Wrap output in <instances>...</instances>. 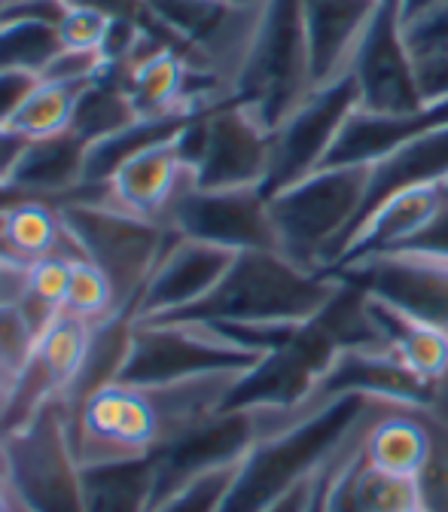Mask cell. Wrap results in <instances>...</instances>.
<instances>
[{
  "mask_svg": "<svg viewBox=\"0 0 448 512\" xmlns=\"http://www.w3.org/2000/svg\"><path fill=\"white\" fill-rule=\"evenodd\" d=\"M138 119L141 116L122 86V74L116 68H104V74L83 89L71 119V132L92 147L113 138Z\"/></svg>",
  "mask_w": 448,
  "mask_h": 512,
  "instance_id": "obj_24",
  "label": "cell"
},
{
  "mask_svg": "<svg viewBox=\"0 0 448 512\" xmlns=\"http://www.w3.org/2000/svg\"><path fill=\"white\" fill-rule=\"evenodd\" d=\"M333 275L406 308L448 336V244L418 241L369 250L336 266Z\"/></svg>",
  "mask_w": 448,
  "mask_h": 512,
  "instance_id": "obj_10",
  "label": "cell"
},
{
  "mask_svg": "<svg viewBox=\"0 0 448 512\" xmlns=\"http://www.w3.org/2000/svg\"><path fill=\"white\" fill-rule=\"evenodd\" d=\"M366 293V290H363ZM366 308L375 320V327L388 345V351L430 388L448 378V336L427 324V320L409 314L406 308L366 293Z\"/></svg>",
  "mask_w": 448,
  "mask_h": 512,
  "instance_id": "obj_20",
  "label": "cell"
},
{
  "mask_svg": "<svg viewBox=\"0 0 448 512\" xmlns=\"http://www.w3.org/2000/svg\"><path fill=\"white\" fill-rule=\"evenodd\" d=\"M58 49V34L49 25L0 22V71L43 74V68Z\"/></svg>",
  "mask_w": 448,
  "mask_h": 512,
  "instance_id": "obj_28",
  "label": "cell"
},
{
  "mask_svg": "<svg viewBox=\"0 0 448 512\" xmlns=\"http://www.w3.org/2000/svg\"><path fill=\"white\" fill-rule=\"evenodd\" d=\"M177 138L156 144V147L132 156L125 165H119L116 174L104 183L101 199L128 214H135V217L165 226V217H168L171 205L177 202V196L186 186L196 183L192 180L189 162L183 159V153L177 147Z\"/></svg>",
  "mask_w": 448,
  "mask_h": 512,
  "instance_id": "obj_17",
  "label": "cell"
},
{
  "mask_svg": "<svg viewBox=\"0 0 448 512\" xmlns=\"http://www.w3.org/2000/svg\"><path fill=\"white\" fill-rule=\"evenodd\" d=\"M384 0H302L311 89H327L354 74L357 55Z\"/></svg>",
  "mask_w": 448,
  "mask_h": 512,
  "instance_id": "obj_15",
  "label": "cell"
},
{
  "mask_svg": "<svg viewBox=\"0 0 448 512\" xmlns=\"http://www.w3.org/2000/svg\"><path fill=\"white\" fill-rule=\"evenodd\" d=\"M445 217H448V177L397 192V196H391L384 205H378L363 223L354 226V232L342 241L330 272L369 250L418 244Z\"/></svg>",
  "mask_w": 448,
  "mask_h": 512,
  "instance_id": "obj_16",
  "label": "cell"
},
{
  "mask_svg": "<svg viewBox=\"0 0 448 512\" xmlns=\"http://www.w3.org/2000/svg\"><path fill=\"white\" fill-rule=\"evenodd\" d=\"M342 290L333 272H314L281 250H244L217 290L177 317L208 324H308Z\"/></svg>",
  "mask_w": 448,
  "mask_h": 512,
  "instance_id": "obj_3",
  "label": "cell"
},
{
  "mask_svg": "<svg viewBox=\"0 0 448 512\" xmlns=\"http://www.w3.org/2000/svg\"><path fill=\"white\" fill-rule=\"evenodd\" d=\"M61 311L71 317H80V320H89V324H101V320H107L125 308L119 305L113 281L95 263H89L86 256H74L71 287H68V299H64Z\"/></svg>",
  "mask_w": 448,
  "mask_h": 512,
  "instance_id": "obj_27",
  "label": "cell"
},
{
  "mask_svg": "<svg viewBox=\"0 0 448 512\" xmlns=\"http://www.w3.org/2000/svg\"><path fill=\"white\" fill-rule=\"evenodd\" d=\"M412 512H430V509H424V506H418V509H412Z\"/></svg>",
  "mask_w": 448,
  "mask_h": 512,
  "instance_id": "obj_44",
  "label": "cell"
},
{
  "mask_svg": "<svg viewBox=\"0 0 448 512\" xmlns=\"http://www.w3.org/2000/svg\"><path fill=\"white\" fill-rule=\"evenodd\" d=\"M10 500H13V488L7 479V467H0V512H10Z\"/></svg>",
  "mask_w": 448,
  "mask_h": 512,
  "instance_id": "obj_39",
  "label": "cell"
},
{
  "mask_svg": "<svg viewBox=\"0 0 448 512\" xmlns=\"http://www.w3.org/2000/svg\"><path fill=\"white\" fill-rule=\"evenodd\" d=\"M311 92L302 0H263L244 58L232 77L229 101L241 104L275 132Z\"/></svg>",
  "mask_w": 448,
  "mask_h": 512,
  "instance_id": "obj_5",
  "label": "cell"
},
{
  "mask_svg": "<svg viewBox=\"0 0 448 512\" xmlns=\"http://www.w3.org/2000/svg\"><path fill=\"white\" fill-rule=\"evenodd\" d=\"M40 86V74L31 71H0V125H13L31 92Z\"/></svg>",
  "mask_w": 448,
  "mask_h": 512,
  "instance_id": "obj_34",
  "label": "cell"
},
{
  "mask_svg": "<svg viewBox=\"0 0 448 512\" xmlns=\"http://www.w3.org/2000/svg\"><path fill=\"white\" fill-rule=\"evenodd\" d=\"M177 147L199 189H263L272 168V132L235 101L192 116Z\"/></svg>",
  "mask_w": 448,
  "mask_h": 512,
  "instance_id": "obj_8",
  "label": "cell"
},
{
  "mask_svg": "<svg viewBox=\"0 0 448 512\" xmlns=\"http://www.w3.org/2000/svg\"><path fill=\"white\" fill-rule=\"evenodd\" d=\"M442 4V0H400V7H397V13H400V25L406 28V25H412V22H418V19H424L430 10H436Z\"/></svg>",
  "mask_w": 448,
  "mask_h": 512,
  "instance_id": "obj_38",
  "label": "cell"
},
{
  "mask_svg": "<svg viewBox=\"0 0 448 512\" xmlns=\"http://www.w3.org/2000/svg\"><path fill=\"white\" fill-rule=\"evenodd\" d=\"M448 122V98L412 113H375L354 107L327 156V165H375ZM324 165V168H327Z\"/></svg>",
  "mask_w": 448,
  "mask_h": 512,
  "instance_id": "obj_18",
  "label": "cell"
},
{
  "mask_svg": "<svg viewBox=\"0 0 448 512\" xmlns=\"http://www.w3.org/2000/svg\"><path fill=\"white\" fill-rule=\"evenodd\" d=\"M28 266L0 253V305H13L25 296Z\"/></svg>",
  "mask_w": 448,
  "mask_h": 512,
  "instance_id": "obj_36",
  "label": "cell"
},
{
  "mask_svg": "<svg viewBox=\"0 0 448 512\" xmlns=\"http://www.w3.org/2000/svg\"><path fill=\"white\" fill-rule=\"evenodd\" d=\"M232 250L174 235L138 299L135 320H168L205 302L235 263Z\"/></svg>",
  "mask_w": 448,
  "mask_h": 512,
  "instance_id": "obj_13",
  "label": "cell"
},
{
  "mask_svg": "<svg viewBox=\"0 0 448 512\" xmlns=\"http://www.w3.org/2000/svg\"><path fill=\"white\" fill-rule=\"evenodd\" d=\"M235 467L214 470L208 476L192 479L180 491H174L165 500H159L150 512H220V503H223L226 488H229V482L235 476Z\"/></svg>",
  "mask_w": 448,
  "mask_h": 512,
  "instance_id": "obj_29",
  "label": "cell"
},
{
  "mask_svg": "<svg viewBox=\"0 0 448 512\" xmlns=\"http://www.w3.org/2000/svg\"><path fill=\"white\" fill-rule=\"evenodd\" d=\"M68 7H86V10H98V13H104L107 19H132V22H138V25H144L150 34H156V37H162L165 43H171L174 49H180L177 46V40L153 19V13L147 10V4L144 0H68ZM183 52V49H180Z\"/></svg>",
  "mask_w": 448,
  "mask_h": 512,
  "instance_id": "obj_33",
  "label": "cell"
},
{
  "mask_svg": "<svg viewBox=\"0 0 448 512\" xmlns=\"http://www.w3.org/2000/svg\"><path fill=\"white\" fill-rule=\"evenodd\" d=\"M384 400L345 394L293 427L256 442L250 455L235 467L220 512H269L299 485L311 482L339 448L372 418Z\"/></svg>",
  "mask_w": 448,
  "mask_h": 512,
  "instance_id": "obj_2",
  "label": "cell"
},
{
  "mask_svg": "<svg viewBox=\"0 0 448 512\" xmlns=\"http://www.w3.org/2000/svg\"><path fill=\"white\" fill-rule=\"evenodd\" d=\"M28 144L31 141L19 135L13 125H0V189H13V177Z\"/></svg>",
  "mask_w": 448,
  "mask_h": 512,
  "instance_id": "obj_35",
  "label": "cell"
},
{
  "mask_svg": "<svg viewBox=\"0 0 448 512\" xmlns=\"http://www.w3.org/2000/svg\"><path fill=\"white\" fill-rule=\"evenodd\" d=\"M156 491V461L101 464L83 470L86 512H150Z\"/></svg>",
  "mask_w": 448,
  "mask_h": 512,
  "instance_id": "obj_23",
  "label": "cell"
},
{
  "mask_svg": "<svg viewBox=\"0 0 448 512\" xmlns=\"http://www.w3.org/2000/svg\"><path fill=\"white\" fill-rule=\"evenodd\" d=\"M7 4H10V0H0V19H4V10H7Z\"/></svg>",
  "mask_w": 448,
  "mask_h": 512,
  "instance_id": "obj_42",
  "label": "cell"
},
{
  "mask_svg": "<svg viewBox=\"0 0 448 512\" xmlns=\"http://www.w3.org/2000/svg\"><path fill=\"white\" fill-rule=\"evenodd\" d=\"M433 455V427L424 409L384 403L366 433L363 458L369 467L394 473L403 479H421Z\"/></svg>",
  "mask_w": 448,
  "mask_h": 512,
  "instance_id": "obj_19",
  "label": "cell"
},
{
  "mask_svg": "<svg viewBox=\"0 0 448 512\" xmlns=\"http://www.w3.org/2000/svg\"><path fill=\"white\" fill-rule=\"evenodd\" d=\"M403 40H406L412 58L448 52V0H442V4L436 10H430L424 19L406 25Z\"/></svg>",
  "mask_w": 448,
  "mask_h": 512,
  "instance_id": "obj_32",
  "label": "cell"
},
{
  "mask_svg": "<svg viewBox=\"0 0 448 512\" xmlns=\"http://www.w3.org/2000/svg\"><path fill=\"white\" fill-rule=\"evenodd\" d=\"M10 4H13V0H10Z\"/></svg>",
  "mask_w": 448,
  "mask_h": 512,
  "instance_id": "obj_45",
  "label": "cell"
},
{
  "mask_svg": "<svg viewBox=\"0 0 448 512\" xmlns=\"http://www.w3.org/2000/svg\"><path fill=\"white\" fill-rule=\"evenodd\" d=\"M0 467H4V448H0Z\"/></svg>",
  "mask_w": 448,
  "mask_h": 512,
  "instance_id": "obj_43",
  "label": "cell"
},
{
  "mask_svg": "<svg viewBox=\"0 0 448 512\" xmlns=\"http://www.w3.org/2000/svg\"><path fill=\"white\" fill-rule=\"evenodd\" d=\"M104 55L89 52V49H58L49 64L43 68L40 80L49 83H74V86H89L104 74Z\"/></svg>",
  "mask_w": 448,
  "mask_h": 512,
  "instance_id": "obj_30",
  "label": "cell"
},
{
  "mask_svg": "<svg viewBox=\"0 0 448 512\" xmlns=\"http://www.w3.org/2000/svg\"><path fill=\"white\" fill-rule=\"evenodd\" d=\"M83 89L86 86L40 80V86L31 92V98L13 119V128L28 141H43V138L71 132V119H74Z\"/></svg>",
  "mask_w": 448,
  "mask_h": 512,
  "instance_id": "obj_25",
  "label": "cell"
},
{
  "mask_svg": "<svg viewBox=\"0 0 448 512\" xmlns=\"http://www.w3.org/2000/svg\"><path fill=\"white\" fill-rule=\"evenodd\" d=\"M0 253L25 266L52 253L80 256L71 235L64 232L58 208L43 199H22L7 208L4 235H0Z\"/></svg>",
  "mask_w": 448,
  "mask_h": 512,
  "instance_id": "obj_22",
  "label": "cell"
},
{
  "mask_svg": "<svg viewBox=\"0 0 448 512\" xmlns=\"http://www.w3.org/2000/svg\"><path fill=\"white\" fill-rule=\"evenodd\" d=\"M372 165H327L269 199L278 250L293 263L330 272L336 250L357 226Z\"/></svg>",
  "mask_w": 448,
  "mask_h": 512,
  "instance_id": "obj_4",
  "label": "cell"
},
{
  "mask_svg": "<svg viewBox=\"0 0 448 512\" xmlns=\"http://www.w3.org/2000/svg\"><path fill=\"white\" fill-rule=\"evenodd\" d=\"M101 196L104 189H80L74 199L55 208L80 256L113 281L119 305L135 314L138 299L174 232L162 223L128 214Z\"/></svg>",
  "mask_w": 448,
  "mask_h": 512,
  "instance_id": "obj_6",
  "label": "cell"
},
{
  "mask_svg": "<svg viewBox=\"0 0 448 512\" xmlns=\"http://www.w3.org/2000/svg\"><path fill=\"white\" fill-rule=\"evenodd\" d=\"M110 19L98 10H86V7H68V13L61 16L55 34L61 49H89V52H101L104 34H107Z\"/></svg>",
  "mask_w": 448,
  "mask_h": 512,
  "instance_id": "obj_31",
  "label": "cell"
},
{
  "mask_svg": "<svg viewBox=\"0 0 448 512\" xmlns=\"http://www.w3.org/2000/svg\"><path fill=\"white\" fill-rule=\"evenodd\" d=\"M360 107V92L354 74L311 92L272 132V168L263 183V196L293 186L296 180L327 165V156L342 132L345 119Z\"/></svg>",
  "mask_w": 448,
  "mask_h": 512,
  "instance_id": "obj_11",
  "label": "cell"
},
{
  "mask_svg": "<svg viewBox=\"0 0 448 512\" xmlns=\"http://www.w3.org/2000/svg\"><path fill=\"white\" fill-rule=\"evenodd\" d=\"M7 479L34 512H86L83 467L71 442V415L49 400L28 421L0 436Z\"/></svg>",
  "mask_w": 448,
  "mask_h": 512,
  "instance_id": "obj_7",
  "label": "cell"
},
{
  "mask_svg": "<svg viewBox=\"0 0 448 512\" xmlns=\"http://www.w3.org/2000/svg\"><path fill=\"white\" fill-rule=\"evenodd\" d=\"M244 372H211L159 384H110L71 412L77 464L86 470L159 458L192 427L226 409Z\"/></svg>",
  "mask_w": 448,
  "mask_h": 512,
  "instance_id": "obj_1",
  "label": "cell"
},
{
  "mask_svg": "<svg viewBox=\"0 0 448 512\" xmlns=\"http://www.w3.org/2000/svg\"><path fill=\"white\" fill-rule=\"evenodd\" d=\"M86 156L89 144L80 141L74 132L31 141L16 168L13 189H19L28 199H43L52 205L68 202L83 189Z\"/></svg>",
  "mask_w": 448,
  "mask_h": 512,
  "instance_id": "obj_21",
  "label": "cell"
},
{
  "mask_svg": "<svg viewBox=\"0 0 448 512\" xmlns=\"http://www.w3.org/2000/svg\"><path fill=\"white\" fill-rule=\"evenodd\" d=\"M223 4H229V7H238V10H256L263 4V0H223Z\"/></svg>",
  "mask_w": 448,
  "mask_h": 512,
  "instance_id": "obj_40",
  "label": "cell"
},
{
  "mask_svg": "<svg viewBox=\"0 0 448 512\" xmlns=\"http://www.w3.org/2000/svg\"><path fill=\"white\" fill-rule=\"evenodd\" d=\"M260 360L263 354L235 345L205 320H135L119 381L159 384L211 372H244Z\"/></svg>",
  "mask_w": 448,
  "mask_h": 512,
  "instance_id": "obj_9",
  "label": "cell"
},
{
  "mask_svg": "<svg viewBox=\"0 0 448 512\" xmlns=\"http://www.w3.org/2000/svg\"><path fill=\"white\" fill-rule=\"evenodd\" d=\"M342 452V448H339ZM336 452V455H339ZM333 455V458H336ZM330 458V461H333ZM330 461H327V467L320 470L317 476H314V485H311V497H308V503H305V512H327V476H330Z\"/></svg>",
  "mask_w": 448,
  "mask_h": 512,
  "instance_id": "obj_37",
  "label": "cell"
},
{
  "mask_svg": "<svg viewBox=\"0 0 448 512\" xmlns=\"http://www.w3.org/2000/svg\"><path fill=\"white\" fill-rule=\"evenodd\" d=\"M354 500L360 512H412L424 506L418 479L375 470L366 464V458H360L354 470Z\"/></svg>",
  "mask_w": 448,
  "mask_h": 512,
  "instance_id": "obj_26",
  "label": "cell"
},
{
  "mask_svg": "<svg viewBox=\"0 0 448 512\" xmlns=\"http://www.w3.org/2000/svg\"><path fill=\"white\" fill-rule=\"evenodd\" d=\"M360 107L375 113H412L427 107L415 58L403 40L397 4H384L354 64Z\"/></svg>",
  "mask_w": 448,
  "mask_h": 512,
  "instance_id": "obj_14",
  "label": "cell"
},
{
  "mask_svg": "<svg viewBox=\"0 0 448 512\" xmlns=\"http://www.w3.org/2000/svg\"><path fill=\"white\" fill-rule=\"evenodd\" d=\"M165 226L192 241L244 250H278V235L263 189H199L186 186L171 205Z\"/></svg>",
  "mask_w": 448,
  "mask_h": 512,
  "instance_id": "obj_12",
  "label": "cell"
},
{
  "mask_svg": "<svg viewBox=\"0 0 448 512\" xmlns=\"http://www.w3.org/2000/svg\"><path fill=\"white\" fill-rule=\"evenodd\" d=\"M10 488H13V485H10ZM10 512H34V509H31V506H28V503H25V500H22V497L16 494V488H13V500H10Z\"/></svg>",
  "mask_w": 448,
  "mask_h": 512,
  "instance_id": "obj_41",
  "label": "cell"
}]
</instances>
